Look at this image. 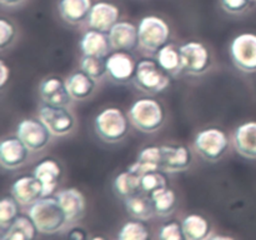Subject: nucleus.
<instances>
[{"label":"nucleus","mask_w":256,"mask_h":240,"mask_svg":"<svg viewBox=\"0 0 256 240\" xmlns=\"http://www.w3.org/2000/svg\"><path fill=\"white\" fill-rule=\"evenodd\" d=\"M28 215L42 234H55L69 225L65 212L56 196H42L30 205Z\"/></svg>","instance_id":"f257e3e1"},{"label":"nucleus","mask_w":256,"mask_h":240,"mask_svg":"<svg viewBox=\"0 0 256 240\" xmlns=\"http://www.w3.org/2000/svg\"><path fill=\"white\" fill-rule=\"evenodd\" d=\"M132 124L142 132H154L162 126L165 112L162 105L152 98L135 100L128 112Z\"/></svg>","instance_id":"f03ea898"},{"label":"nucleus","mask_w":256,"mask_h":240,"mask_svg":"<svg viewBox=\"0 0 256 240\" xmlns=\"http://www.w3.org/2000/svg\"><path fill=\"white\" fill-rule=\"evenodd\" d=\"M129 116L115 106L105 108L95 116L94 128L98 136L105 142H119L129 132Z\"/></svg>","instance_id":"7ed1b4c3"},{"label":"nucleus","mask_w":256,"mask_h":240,"mask_svg":"<svg viewBox=\"0 0 256 240\" xmlns=\"http://www.w3.org/2000/svg\"><path fill=\"white\" fill-rule=\"evenodd\" d=\"M134 84L142 92L148 94H159L170 85V74L165 72L158 60L142 59L138 62Z\"/></svg>","instance_id":"20e7f679"},{"label":"nucleus","mask_w":256,"mask_h":240,"mask_svg":"<svg viewBox=\"0 0 256 240\" xmlns=\"http://www.w3.org/2000/svg\"><path fill=\"white\" fill-rule=\"evenodd\" d=\"M230 146V139L226 132L216 126L200 130L194 139V148L198 154L208 162H219L224 158Z\"/></svg>","instance_id":"39448f33"},{"label":"nucleus","mask_w":256,"mask_h":240,"mask_svg":"<svg viewBox=\"0 0 256 240\" xmlns=\"http://www.w3.org/2000/svg\"><path fill=\"white\" fill-rule=\"evenodd\" d=\"M139 45L146 52H158L168 44L170 38V28L162 18L156 15H146L138 24Z\"/></svg>","instance_id":"423d86ee"},{"label":"nucleus","mask_w":256,"mask_h":240,"mask_svg":"<svg viewBox=\"0 0 256 240\" xmlns=\"http://www.w3.org/2000/svg\"><path fill=\"white\" fill-rule=\"evenodd\" d=\"M230 58L235 66L246 74L256 72V34L242 32L230 42Z\"/></svg>","instance_id":"0eeeda50"},{"label":"nucleus","mask_w":256,"mask_h":240,"mask_svg":"<svg viewBox=\"0 0 256 240\" xmlns=\"http://www.w3.org/2000/svg\"><path fill=\"white\" fill-rule=\"evenodd\" d=\"M39 118L55 136H64L74 130L76 119L68 106L42 104L39 108Z\"/></svg>","instance_id":"6e6552de"},{"label":"nucleus","mask_w":256,"mask_h":240,"mask_svg":"<svg viewBox=\"0 0 256 240\" xmlns=\"http://www.w3.org/2000/svg\"><path fill=\"white\" fill-rule=\"evenodd\" d=\"M182 72L189 75H202L212 66L209 49L200 42H188L179 48Z\"/></svg>","instance_id":"1a4fd4ad"},{"label":"nucleus","mask_w":256,"mask_h":240,"mask_svg":"<svg viewBox=\"0 0 256 240\" xmlns=\"http://www.w3.org/2000/svg\"><path fill=\"white\" fill-rule=\"evenodd\" d=\"M16 135L30 152H40L48 146L52 134L40 118H26L20 120L16 125Z\"/></svg>","instance_id":"9d476101"},{"label":"nucleus","mask_w":256,"mask_h":240,"mask_svg":"<svg viewBox=\"0 0 256 240\" xmlns=\"http://www.w3.org/2000/svg\"><path fill=\"white\" fill-rule=\"evenodd\" d=\"M138 62L130 52L116 50L106 56V75L112 82L126 84L132 82Z\"/></svg>","instance_id":"9b49d317"},{"label":"nucleus","mask_w":256,"mask_h":240,"mask_svg":"<svg viewBox=\"0 0 256 240\" xmlns=\"http://www.w3.org/2000/svg\"><path fill=\"white\" fill-rule=\"evenodd\" d=\"M39 95L45 104L69 106L72 102V96L68 89L66 80L56 75L44 78L39 84Z\"/></svg>","instance_id":"f8f14e48"},{"label":"nucleus","mask_w":256,"mask_h":240,"mask_svg":"<svg viewBox=\"0 0 256 240\" xmlns=\"http://www.w3.org/2000/svg\"><path fill=\"white\" fill-rule=\"evenodd\" d=\"M30 149L18 135L6 136L0 142V164L5 169H16L26 162Z\"/></svg>","instance_id":"ddd939ff"},{"label":"nucleus","mask_w":256,"mask_h":240,"mask_svg":"<svg viewBox=\"0 0 256 240\" xmlns=\"http://www.w3.org/2000/svg\"><path fill=\"white\" fill-rule=\"evenodd\" d=\"M120 12L116 5L109 2H96L92 4L88 15L86 24L89 29L109 32L110 29L119 22Z\"/></svg>","instance_id":"4468645a"},{"label":"nucleus","mask_w":256,"mask_h":240,"mask_svg":"<svg viewBox=\"0 0 256 240\" xmlns=\"http://www.w3.org/2000/svg\"><path fill=\"white\" fill-rule=\"evenodd\" d=\"M162 172H180L190 166L192 160V152L188 146L182 144L162 145Z\"/></svg>","instance_id":"2eb2a0df"},{"label":"nucleus","mask_w":256,"mask_h":240,"mask_svg":"<svg viewBox=\"0 0 256 240\" xmlns=\"http://www.w3.org/2000/svg\"><path fill=\"white\" fill-rule=\"evenodd\" d=\"M55 196L66 214L69 225L79 222L84 216L86 202H85L84 195L79 189L76 188L62 189L55 194Z\"/></svg>","instance_id":"dca6fc26"},{"label":"nucleus","mask_w":256,"mask_h":240,"mask_svg":"<svg viewBox=\"0 0 256 240\" xmlns=\"http://www.w3.org/2000/svg\"><path fill=\"white\" fill-rule=\"evenodd\" d=\"M112 49L132 52L139 45L138 26L130 22H118L108 32Z\"/></svg>","instance_id":"f3484780"},{"label":"nucleus","mask_w":256,"mask_h":240,"mask_svg":"<svg viewBox=\"0 0 256 240\" xmlns=\"http://www.w3.org/2000/svg\"><path fill=\"white\" fill-rule=\"evenodd\" d=\"M32 174L38 178L42 185V196H49L59 185L62 179V169L59 162L52 158L42 159L35 165Z\"/></svg>","instance_id":"a211bd4d"},{"label":"nucleus","mask_w":256,"mask_h":240,"mask_svg":"<svg viewBox=\"0 0 256 240\" xmlns=\"http://www.w3.org/2000/svg\"><path fill=\"white\" fill-rule=\"evenodd\" d=\"M10 192L20 205H32L42 198V185L34 174L22 175L14 180Z\"/></svg>","instance_id":"6ab92c4d"},{"label":"nucleus","mask_w":256,"mask_h":240,"mask_svg":"<svg viewBox=\"0 0 256 240\" xmlns=\"http://www.w3.org/2000/svg\"><path fill=\"white\" fill-rule=\"evenodd\" d=\"M128 169L139 176L145 172L162 170V145H148L142 148L138 154L136 160Z\"/></svg>","instance_id":"aec40b11"},{"label":"nucleus","mask_w":256,"mask_h":240,"mask_svg":"<svg viewBox=\"0 0 256 240\" xmlns=\"http://www.w3.org/2000/svg\"><path fill=\"white\" fill-rule=\"evenodd\" d=\"M232 142L240 155L248 159H256V122L240 124L234 130Z\"/></svg>","instance_id":"412c9836"},{"label":"nucleus","mask_w":256,"mask_h":240,"mask_svg":"<svg viewBox=\"0 0 256 240\" xmlns=\"http://www.w3.org/2000/svg\"><path fill=\"white\" fill-rule=\"evenodd\" d=\"M79 48L84 55L106 58L109 55L110 49H112V45H110L108 32L89 29L86 32H84V35L80 39Z\"/></svg>","instance_id":"4be33fe9"},{"label":"nucleus","mask_w":256,"mask_h":240,"mask_svg":"<svg viewBox=\"0 0 256 240\" xmlns=\"http://www.w3.org/2000/svg\"><path fill=\"white\" fill-rule=\"evenodd\" d=\"M92 4V0H59L58 10L68 24L79 25L86 22Z\"/></svg>","instance_id":"5701e85b"},{"label":"nucleus","mask_w":256,"mask_h":240,"mask_svg":"<svg viewBox=\"0 0 256 240\" xmlns=\"http://www.w3.org/2000/svg\"><path fill=\"white\" fill-rule=\"evenodd\" d=\"M95 80L96 79L88 75L82 69L79 72H74L72 74H70L66 78V85L72 99L84 100L88 99L90 95H92V92L96 89Z\"/></svg>","instance_id":"b1692460"},{"label":"nucleus","mask_w":256,"mask_h":240,"mask_svg":"<svg viewBox=\"0 0 256 240\" xmlns=\"http://www.w3.org/2000/svg\"><path fill=\"white\" fill-rule=\"evenodd\" d=\"M39 232L36 225L32 222V218L28 215H19L15 222L8 228L5 232H2L0 239L2 240H32L36 238Z\"/></svg>","instance_id":"393cba45"},{"label":"nucleus","mask_w":256,"mask_h":240,"mask_svg":"<svg viewBox=\"0 0 256 240\" xmlns=\"http://www.w3.org/2000/svg\"><path fill=\"white\" fill-rule=\"evenodd\" d=\"M182 230H184L185 240H202L209 239L210 224L202 215L189 214L182 219Z\"/></svg>","instance_id":"a878e982"},{"label":"nucleus","mask_w":256,"mask_h":240,"mask_svg":"<svg viewBox=\"0 0 256 240\" xmlns=\"http://www.w3.org/2000/svg\"><path fill=\"white\" fill-rule=\"evenodd\" d=\"M125 209L132 216L139 220H149L155 215L152 198L144 192H138L125 199Z\"/></svg>","instance_id":"bb28decb"},{"label":"nucleus","mask_w":256,"mask_h":240,"mask_svg":"<svg viewBox=\"0 0 256 240\" xmlns=\"http://www.w3.org/2000/svg\"><path fill=\"white\" fill-rule=\"evenodd\" d=\"M140 178L142 176L130 172L129 169L119 172L115 176L114 184H112L114 185L115 194L118 196L122 198V199H126V198L132 196V195L142 192V189H140Z\"/></svg>","instance_id":"cd10ccee"},{"label":"nucleus","mask_w":256,"mask_h":240,"mask_svg":"<svg viewBox=\"0 0 256 240\" xmlns=\"http://www.w3.org/2000/svg\"><path fill=\"white\" fill-rule=\"evenodd\" d=\"M156 60L160 66L169 72L170 75H176L182 72V56L180 50L172 44H166L156 52Z\"/></svg>","instance_id":"c85d7f7f"},{"label":"nucleus","mask_w":256,"mask_h":240,"mask_svg":"<svg viewBox=\"0 0 256 240\" xmlns=\"http://www.w3.org/2000/svg\"><path fill=\"white\" fill-rule=\"evenodd\" d=\"M150 198H152V205H154L155 215L158 216H169L176 206V194L174 190L168 186L152 192Z\"/></svg>","instance_id":"c756f323"},{"label":"nucleus","mask_w":256,"mask_h":240,"mask_svg":"<svg viewBox=\"0 0 256 240\" xmlns=\"http://www.w3.org/2000/svg\"><path fill=\"white\" fill-rule=\"evenodd\" d=\"M19 202L12 195L4 196L0 202V230L5 232L19 216Z\"/></svg>","instance_id":"7c9ffc66"},{"label":"nucleus","mask_w":256,"mask_h":240,"mask_svg":"<svg viewBox=\"0 0 256 240\" xmlns=\"http://www.w3.org/2000/svg\"><path fill=\"white\" fill-rule=\"evenodd\" d=\"M80 69L94 79H102L106 74V58L94 55H82L79 62Z\"/></svg>","instance_id":"2f4dec72"},{"label":"nucleus","mask_w":256,"mask_h":240,"mask_svg":"<svg viewBox=\"0 0 256 240\" xmlns=\"http://www.w3.org/2000/svg\"><path fill=\"white\" fill-rule=\"evenodd\" d=\"M168 186L166 176L164 175L162 170H158V172H145L140 178V189L142 192L146 195H152L156 190L162 189V188Z\"/></svg>","instance_id":"473e14b6"},{"label":"nucleus","mask_w":256,"mask_h":240,"mask_svg":"<svg viewBox=\"0 0 256 240\" xmlns=\"http://www.w3.org/2000/svg\"><path fill=\"white\" fill-rule=\"evenodd\" d=\"M118 239L122 240H146L150 238L149 229L142 222H128L120 228Z\"/></svg>","instance_id":"72a5a7b5"},{"label":"nucleus","mask_w":256,"mask_h":240,"mask_svg":"<svg viewBox=\"0 0 256 240\" xmlns=\"http://www.w3.org/2000/svg\"><path fill=\"white\" fill-rule=\"evenodd\" d=\"M158 239L162 240H185L182 222H169L162 225L158 232Z\"/></svg>","instance_id":"f704fd0d"},{"label":"nucleus","mask_w":256,"mask_h":240,"mask_svg":"<svg viewBox=\"0 0 256 240\" xmlns=\"http://www.w3.org/2000/svg\"><path fill=\"white\" fill-rule=\"evenodd\" d=\"M15 35H16L15 25L10 20L2 18L0 19V49L4 50L5 48L9 46L14 42Z\"/></svg>","instance_id":"c9c22d12"},{"label":"nucleus","mask_w":256,"mask_h":240,"mask_svg":"<svg viewBox=\"0 0 256 240\" xmlns=\"http://www.w3.org/2000/svg\"><path fill=\"white\" fill-rule=\"evenodd\" d=\"M254 0H220L222 9L229 14L239 15L250 9Z\"/></svg>","instance_id":"e433bc0d"},{"label":"nucleus","mask_w":256,"mask_h":240,"mask_svg":"<svg viewBox=\"0 0 256 240\" xmlns=\"http://www.w3.org/2000/svg\"><path fill=\"white\" fill-rule=\"evenodd\" d=\"M0 72H2V79H0V88H4L6 85V82H9L10 78V69L6 64H5L4 60H0Z\"/></svg>","instance_id":"4c0bfd02"},{"label":"nucleus","mask_w":256,"mask_h":240,"mask_svg":"<svg viewBox=\"0 0 256 240\" xmlns=\"http://www.w3.org/2000/svg\"><path fill=\"white\" fill-rule=\"evenodd\" d=\"M69 238H72V239H86L88 235L86 232H85L84 229H80V228H75V229L72 230V232L69 234Z\"/></svg>","instance_id":"58836bf2"},{"label":"nucleus","mask_w":256,"mask_h":240,"mask_svg":"<svg viewBox=\"0 0 256 240\" xmlns=\"http://www.w3.org/2000/svg\"><path fill=\"white\" fill-rule=\"evenodd\" d=\"M24 2L25 0H0L2 5H4V6H18Z\"/></svg>","instance_id":"ea45409f"}]
</instances>
